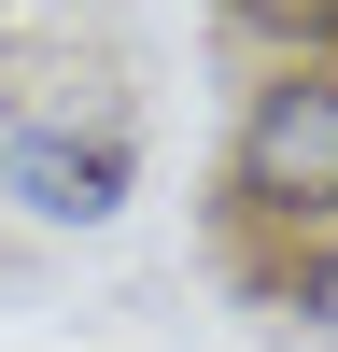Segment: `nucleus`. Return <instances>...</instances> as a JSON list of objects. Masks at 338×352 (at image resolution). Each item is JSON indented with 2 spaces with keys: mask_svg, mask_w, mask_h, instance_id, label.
Returning a JSON list of instances; mask_svg holds the SVG:
<instances>
[{
  "mask_svg": "<svg viewBox=\"0 0 338 352\" xmlns=\"http://www.w3.org/2000/svg\"><path fill=\"white\" fill-rule=\"evenodd\" d=\"M282 310H296V324L338 352V240H296V268H282Z\"/></svg>",
  "mask_w": 338,
  "mask_h": 352,
  "instance_id": "7ed1b4c3",
  "label": "nucleus"
},
{
  "mask_svg": "<svg viewBox=\"0 0 338 352\" xmlns=\"http://www.w3.org/2000/svg\"><path fill=\"white\" fill-rule=\"evenodd\" d=\"M141 184L127 127H71V113H0V197L28 226H113Z\"/></svg>",
  "mask_w": 338,
  "mask_h": 352,
  "instance_id": "f03ea898",
  "label": "nucleus"
},
{
  "mask_svg": "<svg viewBox=\"0 0 338 352\" xmlns=\"http://www.w3.org/2000/svg\"><path fill=\"white\" fill-rule=\"evenodd\" d=\"M225 197L268 240H338V43H296L254 71L240 141H225Z\"/></svg>",
  "mask_w": 338,
  "mask_h": 352,
  "instance_id": "f257e3e1",
  "label": "nucleus"
}]
</instances>
